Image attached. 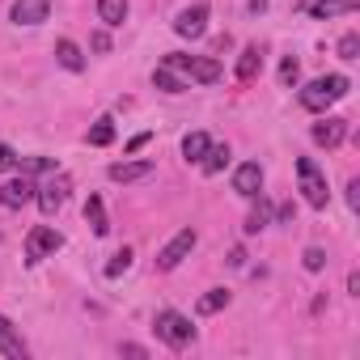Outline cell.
Here are the masks:
<instances>
[{"mask_svg": "<svg viewBox=\"0 0 360 360\" xmlns=\"http://www.w3.org/2000/svg\"><path fill=\"white\" fill-rule=\"evenodd\" d=\"M0 352L5 356H13V360H26V339L18 335V326L0 314Z\"/></svg>", "mask_w": 360, "mask_h": 360, "instance_id": "cell-14", "label": "cell"}, {"mask_svg": "<svg viewBox=\"0 0 360 360\" xmlns=\"http://www.w3.org/2000/svg\"><path fill=\"white\" fill-rule=\"evenodd\" d=\"M51 13V0H13V22L18 26H39Z\"/></svg>", "mask_w": 360, "mask_h": 360, "instance_id": "cell-11", "label": "cell"}, {"mask_svg": "<svg viewBox=\"0 0 360 360\" xmlns=\"http://www.w3.org/2000/svg\"><path fill=\"white\" fill-rule=\"evenodd\" d=\"M259 68H263V51L250 43V47L242 51V60H238V81H242V85H250V81L259 77Z\"/></svg>", "mask_w": 360, "mask_h": 360, "instance_id": "cell-16", "label": "cell"}, {"mask_svg": "<svg viewBox=\"0 0 360 360\" xmlns=\"http://www.w3.org/2000/svg\"><path fill=\"white\" fill-rule=\"evenodd\" d=\"M64 246V238L51 229V225H34L30 238H26V263H43L47 255H56Z\"/></svg>", "mask_w": 360, "mask_h": 360, "instance_id": "cell-6", "label": "cell"}, {"mask_svg": "<svg viewBox=\"0 0 360 360\" xmlns=\"http://www.w3.org/2000/svg\"><path fill=\"white\" fill-rule=\"evenodd\" d=\"M356 51H360V34H343L339 39V60H356Z\"/></svg>", "mask_w": 360, "mask_h": 360, "instance_id": "cell-28", "label": "cell"}, {"mask_svg": "<svg viewBox=\"0 0 360 360\" xmlns=\"http://www.w3.org/2000/svg\"><path fill=\"white\" fill-rule=\"evenodd\" d=\"M85 221H89V229H94L98 238L110 229V225H106V208H102V200H98V195H89V204H85Z\"/></svg>", "mask_w": 360, "mask_h": 360, "instance_id": "cell-21", "label": "cell"}, {"mask_svg": "<svg viewBox=\"0 0 360 360\" xmlns=\"http://www.w3.org/2000/svg\"><path fill=\"white\" fill-rule=\"evenodd\" d=\"M22 169H26V174H39V169H51V157H26V161H22Z\"/></svg>", "mask_w": 360, "mask_h": 360, "instance_id": "cell-30", "label": "cell"}, {"mask_svg": "<svg viewBox=\"0 0 360 360\" xmlns=\"http://www.w3.org/2000/svg\"><path fill=\"white\" fill-rule=\"evenodd\" d=\"M208 144H212V140H208L204 131H191V136L183 140V157H187V161H204V153H208Z\"/></svg>", "mask_w": 360, "mask_h": 360, "instance_id": "cell-22", "label": "cell"}, {"mask_svg": "<svg viewBox=\"0 0 360 360\" xmlns=\"http://www.w3.org/2000/svg\"><path fill=\"white\" fill-rule=\"evenodd\" d=\"M153 330H157V339L169 343V347H187V343L195 339V326L178 314V309H161V314L153 318Z\"/></svg>", "mask_w": 360, "mask_h": 360, "instance_id": "cell-2", "label": "cell"}, {"mask_svg": "<svg viewBox=\"0 0 360 360\" xmlns=\"http://www.w3.org/2000/svg\"><path fill=\"white\" fill-rule=\"evenodd\" d=\"M229 263H233V267H242V263H246V250H242V246H233V250H229Z\"/></svg>", "mask_w": 360, "mask_h": 360, "instance_id": "cell-34", "label": "cell"}, {"mask_svg": "<svg viewBox=\"0 0 360 360\" xmlns=\"http://www.w3.org/2000/svg\"><path fill=\"white\" fill-rule=\"evenodd\" d=\"M301 9H305L309 18H318V22H330V18H339V13H352L356 0H301Z\"/></svg>", "mask_w": 360, "mask_h": 360, "instance_id": "cell-12", "label": "cell"}, {"mask_svg": "<svg viewBox=\"0 0 360 360\" xmlns=\"http://www.w3.org/2000/svg\"><path fill=\"white\" fill-rule=\"evenodd\" d=\"M267 221H271V208H267V200L259 195V208L246 217V225H242V229H246V233H263V229H267Z\"/></svg>", "mask_w": 360, "mask_h": 360, "instance_id": "cell-24", "label": "cell"}, {"mask_svg": "<svg viewBox=\"0 0 360 360\" xmlns=\"http://www.w3.org/2000/svg\"><path fill=\"white\" fill-rule=\"evenodd\" d=\"M204 174H221L225 165H229V144H208V153H204Z\"/></svg>", "mask_w": 360, "mask_h": 360, "instance_id": "cell-20", "label": "cell"}, {"mask_svg": "<svg viewBox=\"0 0 360 360\" xmlns=\"http://www.w3.org/2000/svg\"><path fill=\"white\" fill-rule=\"evenodd\" d=\"M34 200H39L43 217H56V212L64 208V200H68V183H64V178H51V183H43V187L34 191Z\"/></svg>", "mask_w": 360, "mask_h": 360, "instance_id": "cell-10", "label": "cell"}, {"mask_svg": "<svg viewBox=\"0 0 360 360\" xmlns=\"http://www.w3.org/2000/svg\"><path fill=\"white\" fill-rule=\"evenodd\" d=\"M34 183H30V178L22 174V178H9V183L5 187H0V208H26L30 200H34Z\"/></svg>", "mask_w": 360, "mask_h": 360, "instance_id": "cell-9", "label": "cell"}, {"mask_svg": "<svg viewBox=\"0 0 360 360\" xmlns=\"http://www.w3.org/2000/svg\"><path fill=\"white\" fill-rule=\"evenodd\" d=\"M153 161H119L110 165V183H136V178H148Z\"/></svg>", "mask_w": 360, "mask_h": 360, "instance_id": "cell-15", "label": "cell"}, {"mask_svg": "<svg viewBox=\"0 0 360 360\" xmlns=\"http://www.w3.org/2000/svg\"><path fill=\"white\" fill-rule=\"evenodd\" d=\"M229 305V288H208L204 297H200V314H217V309H225Z\"/></svg>", "mask_w": 360, "mask_h": 360, "instance_id": "cell-25", "label": "cell"}, {"mask_svg": "<svg viewBox=\"0 0 360 360\" xmlns=\"http://www.w3.org/2000/svg\"><path fill=\"white\" fill-rule=\"evenodd\" d=\"M94 51H110V39H106V34H102V30H98V34H94Z\"/></svg>", "mask_w": 360, "mask_h": 360, "instance_id": "cell-33", "label": "cell"}, {"mask_svg": "<svg viewBox=\"0 0 360 360\" xmlns=\"http://www.w3.org/2000/svg\"><path fill=\"white\" fill-rule=\"evenodd\" d=\"M56 60H60L68 72H81V68H85V56H81V47H77L72 39H60V43H56Z\"/></svg>", "mask_w": 360, "mask_h": 360, "instance_id": "cell-17", "label": "cell"}, {"mask_svg": "<svg viewBox=\"0 0 360 360\" xmlns=\"http://www.w3.org/2000/svg\"><path fill=\"white\" fill-rule=\"evenodd\" d=\"M347 89H352V81L347 77H318V81H309L305 89H301V106L305 110H314V115H322L330 102H339V98H347Z\"/></svg>", "mask_w": 360, "mask_h": 360, "instance_id": "cell-1", "label": "cell"}, {"mask_svg": "<svg viewBox=\"0 0 360 360\" xmlns=\"http://www.w3.org/2000/svg\"><path fill=\"white\" fill-rule=\"evenodd\" d=\"M110 140H115V119H98V123L89 127V144H94V148H106Z\"/></svg>", "mask_w": 360, "mask_h": 360, "instance_id": "cell-23", "label": "cell"}, {"mask_svg": "<svg viewBox=\"0 0 360 360\" xmlns=\"http://www.w3.org/2000/svg\"><path fill=\"white\" fill-rule=\"evenodd\" d=\"M13 165H18L13 148H9V144H0V174H5V169H13Z\"/></svg>", "mask_w": 360, "mask_h": 360, "instance_id": "cell-31", "label": "cell"}, {"mask_svg": "<svg viewBox=\"0 0 360 360\" xmlns=\"http://www.w3.org/2000/svg\"><path fill=\"white\" fill-rule=\"evenodd\" d=\"M301 259H305V271H322L326 267V250H318V246H309Z\"/></svg>", "mask_w": 360, "mask_h": 360, "instance_id": "cell-29", "label": "cell"}, {"mask_svg": "<svg viewBox=\"0 0 360 360\" xmlns=\"http://www.w3.org/2000/svg\"><path fill=\"white\" fill-rule=\"evenodd\" d=\"M233 191H238L242 200H255V195L263 191V165H259V161H242V165L233 169Z\"/></svg>", "mask_w": 360, "mask_h": 360, "instance_id": "cell-7", "label": "cell"}, {"mask_svg": "<svg viewBox=\"0 0 360 360\" xmlns=\"http://www.w3.org/2000/svg\"><path fill=\"white\" fill-rule=\"evenodd\" d=\"M204 30H208V5H191V9L178 13V22H174L178 39H200Z\"/></svg>", "mask_w": 360, "mask_h": 360, "instance_id": "cell-8", "label": "cell"}, {"mask_svg": "<svg viewBox=\"0 0 360 360\" xmlns=\"http://www.w3.org/2000/svg\"><path fill=\"white\" fill-rule=\"evenodd\" d=\"M98 18L106 26H123L127 22V0H98Z\"/></svg>", "mask_w": 360, "mask_h": 360, "instance_id": "cell-19", "label": "cell"}, {"mask_svg": "<svg viewBox=\"0 0 360 360\" xmlns=\"http://www.w3.org/2000/svg\"><path fill=\"white\" fill-rule=\"evenodd\" d=\"M153 85H157L161 94H183V89H187V81L178 77L169 64H157V72H153Z\"/></svg>", "mask_w": 360, "mask_h": 360, "instance_id": "cell-18", "label": "cell"}, {"mask_svg": "<svg viewBox=\"0 0 360 360\" xmlns=\"http://www.w3.org/2000/svg\"><path fill=\"white\" fill-rule=\"evenodd\" d=\"M297 174H301V195H305V204H309V208H326L330 191H326V178H322L318 161H314V157H301V161H297Z\"/></svg>", "mask_w": 360, "mask_h": 360, "instance_id": "cell-4", "label": "cell"}, {"mask_svg": "<svg viewBox=\"0 0 360 360\" xmlns=\"http://www.w3.org/2000/svg\"><path fill=\"white\" fill-rule=\"evenodd\" d=\"M127 267H131V250L123 246V250H119V255H115V259L106 263V280H115V276H123Z\"/></svg>", "mask_w": 360, "mask_h": 360, "instance_id": "cell-26", "label": "cell"}, {"mask_svg": "<svg viewBox=\"0 0 360 360\" xmlns=\"http://www.w3.org/2000/svg\"><path fill=\"white\" fill-rule=\"evenodd\" d=\"M161 64H169L174 72H187V77H191V81H200V85L221 81V64H217V60H204V56H178V51H169Z\"/></svg>", "mask_w": 360, "mask_h": 360, "instance_id": "cell-3", "label": "cell"}, {"mask_svg": "<svg viewBox=\"0 0 360 360\" xmlns=\"http://www.w3.org/2000/svg\"><path fill=\"white\" fill-rule=\"evenodd\" d=\"M343 136H347V119H322V123H314V144H322V148H339Z\"/></svg>", "mask_w": 360, "mask_h": 360, "instance_id": "cell-13", "label": "cell"}, {"mask_svg": "<svg viewBox=\"0 0 360 360\" xmlns=\"http://www.w3.org/2000/svg\"><path fill=\"white\" fill-rule=\"evenodd\" d=\"M347 204H352V208H360V183H356V178L347 183Z\"/></svg>", "mask_w": 360, "mask_h": 360, "instance_id": "cell-32", "label": "cell"}, {"mask_svg": "<svg viewBox=\"0 0 360 360\" xmlns=\"http://www.w3.org/2000/svg\"><path fill=\"white\" fill-rule=\"evenodd\" d=\"M191 250H195V229H178V233L157 250V267H161V271H174L178 263L191 255Z\"/></svg>", "mask_w": 360, "mask_h": 360, "instance_id": "cell-5", "label": "cell"}, {"mask_svg": "<svg viewBox=\"0 0 360 360\" xmlns=\"http://www.w3.org/2000/svg\"><path fill=\"white\" fill-rule=\"evenodd\" d=\"M297 72H301V68H297V60H292V56H284V64H280V85H284V89H292V85H297Z\"/></svg>", "mask_w": 360, "mask_h": 360, "instance_id": "cell-27", "label": "cell"}]
</instances>
